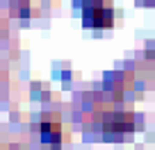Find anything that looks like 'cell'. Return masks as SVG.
Segmentation results:
<instances>
[{"mask_svg":"<svg viewBox=\"0 0 155 150\" xmlns=\"http://www.w3.org/2000/svg\"><path fill=\"white\" fill-rule=\"evenodd\" d=\"M101 127L105 136H126L137 130V118L130 111H107Z\"/></svg>","mask_w":155,"mask_h":150,"instance_id":"6da1fadb","label":"cell"},{"mask_svg":"<svg viewBox=\"0 0 155 150\" xmlns=\"http://www.w3.org/2000/svg\"><path fill=\"white\" fill-rule=\"evenodd\" d=\"M82 14H84V27H91V30H110L112 25H114V11H112V7L105 5V2L84 7Z\"/></svg>","mask_w":155,"mask_h":150,"instance_id":"7a4b0ae2","label":"cell"},{"mask_svg":"<svg viewBox=\"0 0 155 150\" xmlns=\"http://www.w3.org/2000/svg\"><path fill=\"white\" fill-rule=\"evenodd\" d=\"M39 136H41V143L50 150H59L64 141V130L62 123L53 116H46L44 121L39 123Z\"/></svg>","mask_w":155,"mask_h":150,"instance_id":"3957f363","label":"cell"},{"mask_svg":"<svg viewBox=\"0 0 155 150\" xmlns=\"http://www.w3.org/2000/svg\"><path fill=\"white\" fill-rule=\"evenodd\" d=\"M9 11L16 18H30L32 16V0H9Z\"/></svg>","mask_w":155,"mask_h":150,"instance_id":"277c9868","label":"cell"},{"mask_svg":"<svg viewBox=\"0 0 155 150\" xmlns=\"http://www.w3.org/2000/svg\"><path fill=\"white\" fill-rule=\"evenodd\" d=\"M98 2H105V0H82V9L84 7H91V5H98Z\"/></svg>","mask_w":155,"mask_h":150,"instance_id":"5b68a950","label":"cell"},{"mask_svg":"<svg viewBox=\"0 0 155 150\" xmlns=\"http://www.w3.org/2000/svg\"><path fill=\"white\" fill-rule=\"evenodd\" d=\"M137 5H144V7H155V0H137Z\"/></svg>","mask_w":155,"mask_h":150,"instance_id":"8992f818","label":"cell"}]
</instances>
